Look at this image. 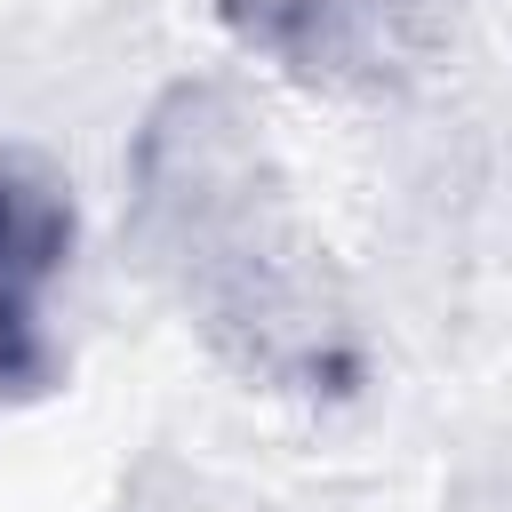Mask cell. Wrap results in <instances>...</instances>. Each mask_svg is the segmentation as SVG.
I'll return each instance as SVG.
<instances>
[{
  "label": "cell",
  "mask_w": 512,
  "mask_h": 512,
  "mask_svg": "<svg viewBox=\"0 0 512 512\" xmlns=\"http://www.w3.org/2000/svg\"><path fill=\"white\" fill-rule=\"evenodd\" d=\"M224 24L280 56L296 80L328 88H384L416 64V0H216Z\"/></svg>",
  "instance_id": "cell-2"
},
{
  "label": "cell",
  "mask_w": 512,
  "mask_h": 512,
  "mask_svg": "<svg viewBox=\"0 0 512 512\" xmlns=\"http://www.w3.org/2000/svg\"><path fill=\"white\" fill-rule=\"evenodd\" d=\"M72 256V208L48 176L0 160V392H40L48 384V344H40V296Z\"/></svg>",
  "instance_id": "cell-3"
},
{
  "label": "cell",
  "mask_w": 512,
  "mask_h": 512,
  "mask_svg": "<svg viewBox=\"0 0 512 512\" xmlns=\"http://www.w3.org/2000/svg\"><path fill=\"white\" fill-rule=\"evenodd\" d=\"M128 232L248 384L304 400L360 384L352 296L224 88L184 80L152 104L128 160Z\"/></svg>",
  "instance_id": "cell-1"
}]
</instances>
